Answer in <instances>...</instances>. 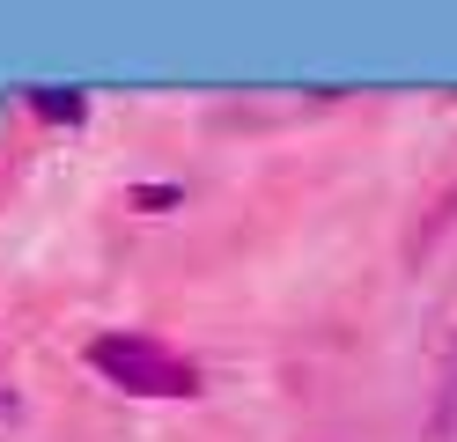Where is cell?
Returning a JSON list of instances; mask_svg holds the SVG:
<instances>
[{
    "instance_id": "cell-2",
    "label": "cell",
    "mask_w": 457,
    "mask_h": 442,
    "mask_svg": "<svg viewBox=\"0 0 457 442\" xmlns=\"http://www.w3.org/2000/svg\"><path fill=\"white\" fill-rule=\"evenodd\" d=\"M45 118H81V96H52V88H45V96H30Z\"/></svg>"
},
{
    "instance_id": "cell-1",
    "label": "cell",
    "mask_w": 457,
    "mask_h": 442,
    "mask_svg": "<svg viewBox=\"0 0 457 442\" xmlns=\"http://www.w3.org/2000/svg\"><path fill=\"white\" fill-rule=\"evenodd\" d=\"M89 369L111 376L133 398H192L199 391V369L185 362V354H170L162 339H148V332H104V339H89Z\"/></svg>"
}]
</instances>
